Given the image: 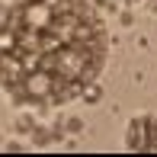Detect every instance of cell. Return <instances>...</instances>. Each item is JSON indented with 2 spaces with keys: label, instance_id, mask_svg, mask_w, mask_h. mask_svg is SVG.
I'll use <instances>...</instances> for the list:
<instances>
[{
  "label": "cell",
  "instance_id": "cell-1",
  "mask_svg": "<svg viewBox=\"0 0 157 157\" xmlns=\"http://www.w3.org/2000/svg\"><path fill=\"white\" fill-rule=\"evenodd\" d=\"M109 32L90 0H13L0 16V90L16 106H67L99 80Z\"/></svg>",
  "mask_w": 157,
  "mask_h": 157
},
{
  "label": "cell",
  "instance_id": "cell-2",
  "mask_svg": "<svg viewBox=\"0 0 157 157\" xmlns=\"http://www.w3.org/2000/svg\"><path fill=\"white\" fill-rule=\"evenodd\" d=\"M125 151L157 154V116L141 112V116L128 119V125H125Z\"/></svg>",
  "mask_w": 157,
  "mask_h": 157
},
{
  "label": "cell",
  "instance_id": "cell-4",
  "mask_svg": "<svg viewBox=\"0 0 157 157\" xmlns=\"http://www.w3.org/2000/svg\"><path fill=\"white\" fill-rule=\"evenodd\" d=\"M80 128H83L80 119H67V132H80Z\"/></svg>",
  "mask_w": 157,
  "mask_h": 157
},
{
  "label": "cell",
  "instance_id": "cell-5",
  "mask_svg": "<svg viewBox=\"0 0 157 157\" xmlns=\"http://www.w3.org/2000/svg\"><path fill=\"white\" fill-rule=\"evenodd\" d=\"M128 3H141V0H128Z\"/></svg>",
  "mask_w": 157,
  "mask_h": 157
},
{
  "label": "cell",
  "instance_id": "cell-3",
  "mask_svg": "<svg viewBox=\"0 0 157 157\" xmlns=\"http://www.w3.org/2000/svg\"><path fill=\"white\" fill-rule=\"evenodd\" d=\"M99 96H103V90H99V83H93V87H87V93H83L80 99H83V103H90V106H93V103H99Z\"/></svg>",
  "mask_w": 157,
  "mask_h": 157
},
{
  "label": "cell",
  "instance_id": "cell-6",
  "mask_svg": "<svg viewBox=\"0 0 157 157\" xmlns=\"http://www.w3.org/2000/svg\"><path fill=\"white\" fill-rule=\"evenodd\" d=\"M151 3H154V6H157V0H151Z\"/></svg>",
  "mask_w": 157,
  "mask_h": 157
}]
</instances>
